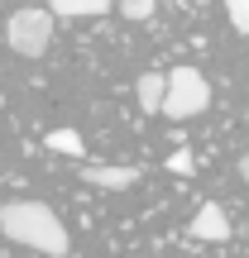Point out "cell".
<instances>
[{
  "instance_id": "6da1fadb",
  "label": "cell",
  "mask_w": 249,
  "mask_h": 258,
  "mask_svg": "<svg viewBox=\"0 0 249 258\" xmlns=\"http://www.w3.org/2000/svg\"><path fill=\"white\" fill-rule=\"evenodd\" d=\"M0 230L15 244H24V249H34V253H48V258H63L72 249L67 225L58 220L43 201H5L0 206Z\"/></svg>"
},
{
  "instance_id": "7a4b0ae2",
  "label": "cell",
  "mask_w": 249,
  "mask_h": 258,
  "mask_svg": "<svg viewBox=\"0 0 249 258\" xmlns=\"http://www.w3.org/2000/svg\"><path fill=\"white\" fill-rule=\"evenodd\" d=\"M211 105V82H206L196 67H173L168 72V101H163V115L168 120H192Z\"/></svg>"
},
{
  "instance_id": "3957f363",
  "label": "cell",
  "mask_w": 249,
  "mask_h": 258,
  "mask_svg": "<svg viewBox=\"0 0 249 258\" xmlns=\"http://www.w3.org/2000/svg\"><path fill=\"white\" fill-rule=\"evenodd\" d=\"M5 43L19 57H43L53 43V15L48 10H15L5 19Z\"/></svg>"
},
{
  "instance_id": "277c9868",
  "label": "cell",
  "mask_w": 249,
  "mask_h": 258,
  "mask_svg": "<svg viewBox=\"0 0 249 258\" xmlns=\"http://www.w3.org/2000/svg\"><path fill=\"white\" fill-rule=\"evenodd\" d=\"M192 234L206 239V244H225V239H230V215H225L216 201H206L202 211L192 215Z\"/></svg>"
},
{
  "instance_id": "5b68a950",
  "label": "cell",
  "mask_w": 249,
  "mask_h": 258,
  "mask_svg": "<svg viewBox=\"0 0 249 258\" xmlns=\"http://www.w3.org/2000/svg\"><path fill=\"white\" fill-rule=\"evenodd\" d=\"M82 177L91 186H101V191H125V186L139 182V167H101V163H86Z\"/></svg>"
},
{
  "instance_id": "8992f818",
  "label": "cell",
  "mask_w": 249,
  "mask_h": 258,
  "mask_svg": "<svg viewBox=\"0 0 249 258\" xmlns=\"http://www.w3.org/2000/svg\"><path fill=\"white\" fill-rule=\"evenodd\" d=\"M134 96H139V110H144V115H163L168 77L163 72H144V77H139V86H134Z\"/></svg>"
},
{
  "instance_id": "52a82bcc",
  "label": "cell",
  "mask_w": 249,
  "mask_h": 258,
  "mask_svg": "<svg viewBox=\"0 0 249 258\" xmlns=\"http://www.w3.org/2000/svg\"><path fill=\"white\" fill-rule=\"evenodd\" d=\"M111 10H115L111 0H53L48 15H58V19H101Z\"/></svg>"
},
{
  "instance_id": "ba28073f",
  "label": "cell",
  "mask_w": 249,
  "mask_h": 258,
  "mask_svg": "<svg viewBox=\"0 0 249 258\" xmlns=\"http://www.w3.org/2000/svg\"><path fill=\"white\" fill-rule=\"evenodd\" d=\"M43 148L48 153H63V158H86V144H82L77 129H53V134L43 139Z\"/></svg>"
},
{
  "instance_id": "9c48e42d",
  "label": "cell",
  "mask_w": 249,
  "mask_h": 258,
  "mask_svg": "<svg viewBox=\"0 0 249 258\" xmlns=\"http://www.w3.org/2000/svg\"><path fill=\"white\" fill-rule=\"evenodd\" d=\"M225 19L249 38V0H225Z\"/></svg>"
},
{
  "instance_id": "30bf717a",
  "label": "cell",
  "mask_w": 249,
  "mask_h": 258,
  "mask_svg": "<svg viewBox=\"0 0 249 258\" xmlns=\"http://www.w3.org/2000/svg\"><path fill=\"white\" fill-rule=\"evenodd\" d=\"M154 10H158L154 0H125L120 15H125V19H154Z\"/></svg>"
},
{
  "instance_id": "8fae6325",
  "label": "cell",
  "mask_w": 249,
  "mask_h": 258,
  "mask_svg": "<svg viewBox=\"0 0 249 258\" xmlns=\"http://www.w3.org/2000/svg\"><path fill=\"white\" fill-rule=\"evenodd\" d=\"M192 153H173V158H168V172H177V177H192Z\"/></svg>"
},
{
  "instance_id": "7c38bea8",
  "label": "cell",
  "mask_w": 249,
  "mask_h": 258,
  "mask_svg": "<svg viewBox=\"0 0 249 258\" xmlns=\"http://www.w3.org/2000/svg\"><path fill=\"white\" fill-rule=\"evenodd\" d=\"M240 177H244V182H249V153L240 158Z\"/></svg>"
},
{
  "instance_id": "4fadbf2b",
  "label": "cell",
  "mask_w": 249,
  "mask_h": 258,
  "mask_svg": "<svg viewBox=\"0 0 249 258\" xmlns=\"http://www.w3.org/2000/svg\"><path fill=\"white\" fill-rule=\"evenodd\" d=\"M0 105H5V96H0Z\"/></svg>"
}]
</instances>
